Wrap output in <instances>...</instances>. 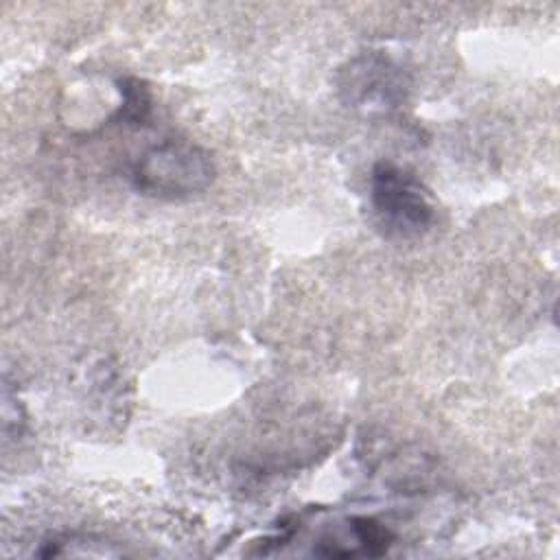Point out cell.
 <instances>
[{
  "instance_id": "277c9868",
  "label": "cell",
  "mask_w": 560,
  "mask_h": 560,
  "mask_svg": "<svg viewBox=\"0 0 560 560\" xmlns=\"http://www.w3.org/2000/svg\"><path fill=\"white\" fill-rule=\"evenodd\" d=\"M394 542V534L370 516H348L326 532L313 547L315 556L324 558H357L383 556Z\"/></svg>"
},
{
  "instance_id": "6da1fadb",
  "label": "cell",
  "mask_w": 560,
  "mask_h": 560,
  "mask_svg": "<svg viewBox=\"0 0 560 560\" xmlns=\"http://www.w3.org/2000/svg\"><path fill=\"white\" fill-rule=\"evenodd\" d=\"M212 155L188 140H164L147 149L131 166L133 188L147 197L177 201L203 192L214 179Z\"/></svg>"
},
{
  "instance_id": "3957f363",
  "label": "cell",
  "mask_w": 560,
  "mask_h": 560,
  "mask_svg": "<svg viewBox=\"0 0 560 560\" xmlns=\"http://www.w3.org/2000/svg\"><path fill=\"white\" fill-rule=\"evenodd\" d=\"M370 206L376 225L389 238L422 236L435 219V206L422 182L394 162H376L370 173Z\"/></svg>"
},
{
  "instance_id": "7a4b0ae2",
  "label": "cell",
  "mask_w": 560,
  "mask_h": 560,
  "mask_svg": "<svg viewBox=\"0 0 560 560\" xmlns=\"http://www.w3.org/2000/svg\"><path fill=\"white\" fill-rule=\"evenodd\" d=\"M409 72L383 50H363L337 72V92L346 107L365 118L396 114L409 96Z\"/></svg>"
},
{
  "instance_id": "5b68a950",
  "label": "cell",
  "mask_w": 560,
  "mask_h": 560,
  "mask_svg": "<svg viewBox=\"0 0 560 560\" xmlns=\"http://www.w3.org/2000/svg\"><path fill=\"white\" fill-rule=\"evenodd\" d=\"M120 92H122V107L118 109V118L120 120H129V122H140L147 118L149 109H151V98H149V90L138 81V79H122L120 81Z\"/></svg>"
}]
</instances>
